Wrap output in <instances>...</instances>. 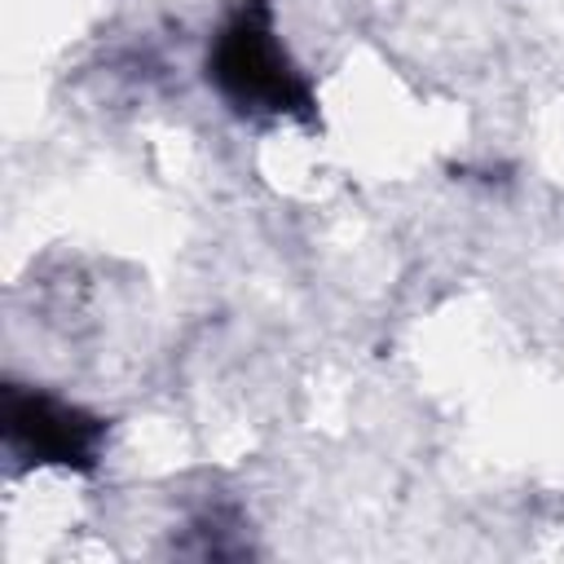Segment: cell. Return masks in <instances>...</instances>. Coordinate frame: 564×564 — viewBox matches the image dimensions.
Wrapping results in <instances>:
<instances>
[{
  "instance_id": "cell-1",
  "label": "cell",
  "mask_w": 564,
  "mask_h": 564,
  "mask_svg": "<svg viewBox=\"0 0 564 564\" xmlns=\"http://www.w3.org/2000/svg\"><path fill=\"white\" fill-rule=\"evenodd\" d=\"M212 70H216V84L225 88V97H234L242 106L295 110L304 101V84L295 79L291 62L273 35L264 0H247L229 18V26L216 40Z\"/></svg>"
},
{
  "instance_id": "cell-2",
  "label": "cell",
  "mask_w": 564,
  "mask_h": 564,
  "mask_svg": "<svg viewBox=\"0 0 564 564\" xmlns=\"http://www.w3.org/2000/svg\"><path fill=\"white\" fill-rule=\"evenodd\" d=\"M9 432L44 463H93V449H97V423L48 397L13 401Z\"/></svg>"
}]
</instances>
